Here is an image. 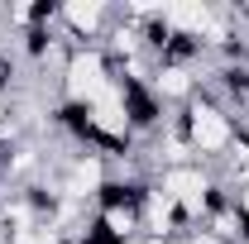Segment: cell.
Listing matches in <instances>:
<instances>
[{"instance_id":"6da1fadb","label":"cell","mask_w":249,"mask_h":244,"mask_svg":"<svg viewBox=\"0 0 249 244\" xmlns=\"http://www.w3.org/2000/svg\"><path fill=\"white\" fill-rule=\"evenodd\" d=\"M173 124H178V134L187 139V149H192V158H196L201 168H220V163L235 153V144H240L235 110L220 105V101H211V96L187 101L182 110L173 115Z\"/></svg>"},{"instance_id":"7a4b0ae2","label":"cell","mask_w":249,"mask_h":244,"mask_svg":"<svg viewBox=\"0 0 249 244\" xmlns=\"http://www.w3.org/2000/svg\"><path fill=\"white\" fill-rule=\"evenodd\" d=\"M115 87V67L101 48H72V58L58 77V96L72 105H96L101 96Z\"/></svg>"},{"instance_id":"3957f363","label":"cell","mask_w":249,"mask_h":244,"mask_svg":"<svg viewBox=\"0 0 249 244\" xmlns=\"http://www.w3.org/2000/svg\"><path fill=\"white\" fill-rule=\"evenodd\" d=\"M115 24L110 0H62L58 5V34L72 48H101V38Z\"/></svg>"}]
</instances>
